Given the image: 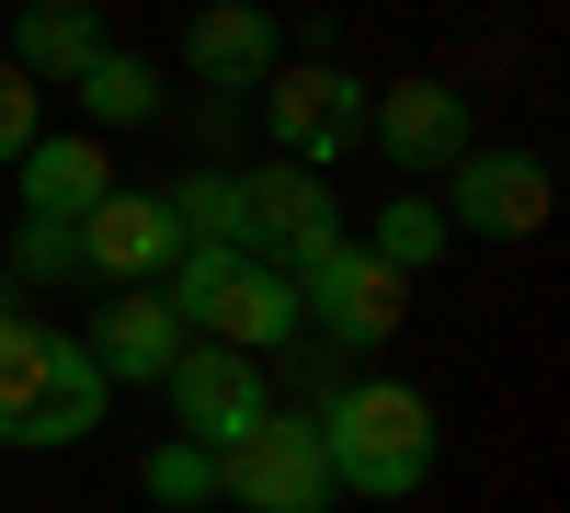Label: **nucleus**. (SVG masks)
Here are the masks:
<instances>
[{
    "label": "nucleus",
    "mask_w": 570,
    "mask_h": 513,
    "mask_svg": "<svg viewBox=\"0 0 570 513\" xmlns=\"http://www.w3.org/2000/svg\"><path fill=\"white\" fill-rule=\"evenodd\" d=\"M308 423H320V456H331V491H354V502H411L445 468V423L411 377H343Z\"/></svg>",
    "instance_id": "obj_1"
},
{
    "label": "nucleus",
    "mask_w": 570,
    "mask_h": 513,
    "mask_svg": "<svg viewBox=\"0 0 570 513\" xmlns=\"http://www.w3.org/2000/svg\"><path fill=\"white\" fill-rule=\"evenodd\" d=\"M104 365H91L80 332H58V319H35L12 308L0 319V445H23V456H58V445H91L104 434Z\"/></svg>",
    "instance_id": "obj_2"
},
{
    "label": "nucleus",
    "mask_w": 570,
    "mask_h": 513,
    "mask_svg": "<svg viewBox=\"0 0 570 513\" xmlns=\"http://www.w3.org/2000/svg\"><path fill=\"white\" fill-rule=\"evenodd\" d=\"M171 319L195 343H228V354H285L308 332L297 319V274L285 263H252V251H217V240H183V263L160 274Z\"/></svg>",
    "instance_id": "obj_3"
},
{
    "label": "nucleus",
    "mask_w": 570,
    "mask_h": 513,
    "mask_svg": "<svg viewBox=\"0 0 570 513\" xmlns=\"http://www.w3.org/2000/svg\"><path fill=\"white\" fill-rule=\"evenodd\" d=\"M297 274V319L331 343V354H389L400 343V319H411V274H389L354 228L343 240H320L308 263H285Z\"/></svg>",
    "instance_id": "obj_4"
},
{
    "label": "nucleus",
    "mask_w": 570,
    "mask_h": 513,
    "mask_svg": "<svg viewBox=\"0 0 570 513\" xmlns=\"http://www.w3.org/2000/svg\"><path fill=\"white\" fill-rule=\"evenodd\" d=\"M365 91L343 58H297V69H274L252 103H263V137H274V160H297V171H343L365 149Z\"/></svg>",
    "instance_id": "obj_5"
},
{
    "label": "nucleus",
    "mask_w": 570,
    "mask_h": 513,
    "mask_svg": "<svg viewBox=\"0 0 570 513\" xmlns=\"http://www.w3.org/2000/svg\"><path fill=\"white\" fill-rule=\"evenodd\" d=\"M217 502L228 513H331V456H320V423L308 411H263L240 445H217Z\"/></svg>",
    "instance_id": "obj_6"
},
{
    "label": "nucleus",
    "mask_w": 570,
    "mask_h": 513,
    "mask_svg": "<svg viewBox=\"0 0 570 513\" xmlns=\"http://www.w3.org/2000/svg\"><path fill=\"white\" fill-rule=\"evenodd\" d=\"M434 206H445V228H468V240H537L548 228V206H559V171H548V149H525V137H468V160L456 171H434Z\"/></svg>",
    "instance_id": "obj_7"
},
{
    "label": "nucleus",
    "mask_w": 570,
    "mask_h": 513,
    "mask_svg": "<svg viewBox=\"0 0 570 513\" xmlns=\"http://www.w3.org/2000/svg\"><path fill=\"white\" fill-rule=\"evenodd\" d=\"M468 137H480V115H468L456 80H376L365 91V149L389 160L400 182H434L468 160Z\"/></svg>",
    "instance_id": "obj_8"
},
{
    "label": "nucleus",
    "mask_w": 570,
    "mask_h": 513,
    "mask_svg": "<svg viewBox=\"0 0 570 513\" xmlns=\"http://www.w3.org/2000/svg\"><path fill=\"white\" fill-rule=\"evenodd\" d=\"M160 399H171V434H183V445H240L263 411H274V377H263V354L183 343L171 377H160Z\"/></svg>",
    "instance_id": "obj_9"
},
{
    "label": "nucleus",
    "mask_w": 570,
    "mask_h": 513,
    "mask_svg": "<svg viewBox=\"0 0 570 513\" xmlns=\"http://www.w3.org/2000/svg\"><path fill=\"white\" fill-rule=\"evenodd\" d=\"M320 240H343V195H331V171H297V160L240 171V251L252 263H308Z\"/></svg>",
    "instance_id": "obj_10"
},
{
    "label": "nucleus",
    "mask_w": 570,
    "mask_h": 513,
    "mask_svg": "<svg viewBox=\"0 0 570 513\" xmlns=\"http://www.w3.org/2000/svg\"><path fill=\"white\" fill-rule=\"evenodd\" d=\"M171 263H183V217L160 195H137V182H115L80 217V286H160Z\"/></svg>",
    "instance_id": "obj_11"
},
{
    "label": "nucleus",
    "mask_w": 570,
    "mask_h": 513,
    "mask_svg": "<svg viewBox=\"0 0 570 513\" xmlns=\"http://www.w3.org/2000/svg\"><path fill=\"white\" fill-rule=\"evenodd\" d=\"M274 69H285V23L263 12V0H206V12L183 23V80H195V91L252 103Z\"/></svg>",
    "instance_id": "obj_12"
},
{
    "label": "nucleus",
    "mask_w": 570,
    "mask_h": 513,
    "mask_svg": "<svg viewBox=\"0 0 570 513\" xmlns=\"http://www.w3.org/2000/svg\"><path fill=\"white\" fill-rule=\"evenodd\" d=\"M91 365H104V388H160L171 377V354L183 343H195V332H183V319H171V297L160 286H104V308H91Z\"/></svg>",
    "instance_id": "obj_13"
},
{
    "label": "nucleus",
    "mask_w": 570,
    "mask_h": 513,
    "mask_svg": "<svg viewBox=\"0 0 570 513\" xmlns=\"http://www.w3.org/2000/svg\"><path fill=\"white\" fill-rule=\"evenodd\" d=\"M104 46H115V23H104V0H23V12H0V58H12L35 91L46 80H80L91 58H104Z\"/></svg>",
    "instance_id": "obj_14"
},
{
    "label": "nucleus",
    "mask_w": 570,
    "mask_h": 513,
    "mask_svg": "<svg viewBox=\"0 0 570 513\" xmlns=\"http://www.w3.org/2000/svg\"><path fill=\"white\" fill-rule=\"evenodd\" d=\"M12 195H23V217H58V228H80L91 206L115 195V149L91 126H69V137H35V149L12 160Z\"/></svg>",
    "instance_id": "obj_15"
},
{
    "label": "nucleus",
    "mask_w": 570,
    "mask_h": 513,
    "mask_svg": "<svg viewBox=\"0 0 570 513\" xmlns=\"http://www.w3.org/2000/svg\"><path fill=\"white\" fill-rule=\"evenodd\" d=\"M69 103H80L91 137H115V126H160V115H171V80L137 58V46H104V58L69 80Z\"/></svg>",
    "instance_id": "obj_16"
},
{
    "label": "nucleus",
    "mask_w": 570,
    "mask_h": 513,
    "mask_svg": "<svg viewBox=\"0 0 570 513\" xmlns=\"http://www.w3.org/2000/svg\"><path fill=\"white\" fill-rule=\"evenodd\" d=\"M354 240H365L376 263H389V274H434V263H445V240H456V228H445V206H434V182H400V195L376 206V217L354 228Z\"/></svg>",
    "instance_id": "obj_17"
},
{
    "label": "nucleus",
    "mask_w": 570,
    "mask_h": 513,
    "mask_svg": "<svg viewBox=\"0 0 570 513\" xmlns=\"http://www.w3.org/2000/svg\"><path fill=\"white\" fill-rule=\"evenodd\" d=\"M160 206L183 217V240H217V251H240V171H228V160H195V171H183Z\"/></svg>",
    "instance_id": "obj_18"
},
{
    "label": "nucleus",
    "mask_w": 570,
    "mask_h": 513,
    "mask_svg": "<svg viewBox=\"0 0 570 513\" xmlns=\"http://www.w3.org/2000/svg\"><path fill=\"white\" fill-rule=\"evenodd\" d=\"M137 491H149L160 513H217V445H149V468H137Z\"/></svg>",
    "instance_id": "obj_19"
},
{
    "label": "nucleus",
    "mask_w": 570,
    "mask_h": 513,
    "mask_svg": "<svg viewBox=\"0 0 570 513\" xmlns=\"http://www.w3.org/2000/svg\"><path fill=\"white\" fill-rule=\"evenodd\" d=\"M0 274H12V286H80V228L23 217L12 240H0Z\"/></svg>",
    "instance_id": "obj_20"
},
{
    "label": "nucleus",
    "mask_w": 570,
    "mask_h": 513,
    "mask_svg": "<svg viewBox=\"0 0 570 513\" xmlns=\"http://www.w3.org/2000/svg\"><path fill=\"white\" fill-rule=\"evenodd\" d=\"M35 137H46V91H35L12 58H0V171H12V160L35 149Z\"/></svg>",
    "instance_id": "obj_21"
},
{
    "label": "nucleus",
    "mask_w": 570,
    "mask_h": 513,
    "mask_svg": "<svg viewBox=\"0 0 570 513\" xmlns=\"http://www.w3.org/2000/svg\"><path fill=\"white\" fill-rule=\"evenodd\" d=\"M240 126H252V103H228V91H195V149H206V160L240 149Z\"/></svg>",
    "instance_id": "obj_22"
},
{
    "label": "nucleus",
    "mask_w": 570,
    "mask_h": 513,
    "mask_svg": "<svg viewBox=\"0 0 570 513\" xmlns=\"http://www.w3.org/2000/svg\"><path fill=\"white\" fill-rule=\"evenodd\" d=\"M12 308H23V286H12V274H0V319H12Z\"/></svg>",
    "instance_id": "obj_23"
}]
</instances>
